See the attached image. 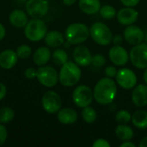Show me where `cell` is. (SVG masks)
I'll return each instance as SVG.
<instances>
[{
  "label": "cell",
  "mask_w": 147,
  "mask_h": 147,
  "mask_svg": "<svg viewBox=\"0 0 147 147\" xmlns=\"http://www.w3.org/2000/svg\"><path fill=\"white\" fill-rule=\"evenodd\" d=\"M116 84L111 78H103L100 79L95 85L93 90L94 99L102 105L112 103L116 96Z\"/></svg>",
  "instance_id": "1"
},
{
  "label": "cell",
  "mask_w": 147,
  "mask_h": 147,
  "mask_svg": "<svg viewBox=\"0 0 147 147\" xmlns=\"http://www.w3.org/2000/svg\"><path fill=\"white\" fill-rule=\"evenodd\" d=\"M81 75L82 72L79 65L74 62L67 61L60 68L59 81L65 87H71L79 82Z\"/></svg>",
  "instance_id": "2"
},
{
  "label": "cell",
  "mask_w": 147,
  "mask_h": 147,
  "mask_svg": "<svg viewBox=\"0 0 147 147\" xmlns=\"http://www.w3.org/2000/svg\"><path fill=\"white\" fill-rule=\"evenodd\" d=\"M47 33V26L40 18H33L32 20L28 21L24 29L26 38L34 42L43 40Z\"/></svg>",
  "instance_id": "3"
},
{
  "label": "cell",
  "mask_w": 147,
  "mask_h": 147,
  "mask_svg": "<svg viewBox=\"0 0 147 147\" xmlns=\"http://www.w3.org/2000/svg\"><path fill=\"white\" fill-rule=\"evenodd\" d=\"M90 35L89 28L81 22H75L69 25L65 33V39L71 44L78 45L84 42Z\"/></svg>",
  "instance_id": "4"
},
{
  "label": "cell",
  "mask_w": 147,
  "mask_h": 147,
  "mask_svg": "<svg viewBox=\"0 0 147 147\" xmlns=\"http://www.w3.org/2000/svg\"><path fill=\"white\" fill-rule=\"evenodd\" d=\"M90 35L92 40L101 45H109L113 40V34L110 28L102 22H95L90 28Z\"/></svg>",
  "instance_id": "5"
},
{
  "label": "cell",
  "mask_w": 147,
  "mask_h": 147,
  "mask_svg": "<svg viewBox=\"0 0 147 147\" xmlns=\"http://www.w3.org/2000/svg\"><path fill=\"white\" fill-rule=\"evenodd\" d=\"M36 78L43 86L47 88H52L58 84L59 74L53 67L45 65L37 69Z\"/></svg>",
  "instance_id": "6"
},
{
  "label": "cell",
  "mask_w": 147,
  "mask_h": 147,
  "mask_svg": "<svg viewBox=\"0 0 147 147\" xmlns=\"http://www.w3.org/2000/svg\"><path fill=\"white\" fill-rule=\"evenodd\" d=\"M94 99V95L91 89L84 84L78 85L75 88L72 93V100L74 104L78 108H85L90 106Z\"/></svg>",
  "instance_id": "7"
},
{
  "label": "cell",
  "mask_w": 147,
  "mask_h": 147,
  "mask_svg": "<svg viewBox=\"0 0 147 147\" xmlns=\"http://www.w3.org/2000/svg\"><path fill=\"white\" fill-rule=\"evenodd\" d=\"M132 64L139 69L147 68V44L140 43L134 45L129 53Z\"/></svg>",
  "instance_id": "8"
},
{
  "label": "cell",
  "mask_w": 147,
  "mask_h": 147,
  "mask_svg": "<svg viewBox=\"0 0 147 147\" xmlns=\"http://www.w3.org/2000/svg\"><path fill=\"white\" fill-rule=\"evenodd\" d=\"M25 9L32 18H41L49 10V2L47 0H28L25 3Z\"/></svg>",
  "instance_id": "9"
},
{
  "label": "cell",
  "mask_w": 147,
  "mask_h": 147,
  "mask_svg": "<svg viewBox=\"0 0 147 147\" xmlns=\"http://www.w3.org/2000/svg\"><path fill=\"white\" fill-rule=\"evenodd\" d=\"M41 105L43 109L47 113L55 114L58 113L59 110L61 109L62 101L57 92L53 90H48L42 96Z\"/></svg>",
  "instance_id": "10"
},
{
  "label": "cell",
  "mask_w": 147,
  "mask_h": 147,
  "mask_svg": "<svg viewBox=\"0 0 147 147\" xmlns=\"http://www.w3.org/2000/svg\"><path fill=\"white\" fill-rule=\"evenodd\" d=\"M115 78L117 84L126 90L133 89L137 84V77L135 73L128 68H122L117 71Z\"/></svg>",
  "instance_id": "11"
},
{
  "label": "cell",
  "mask_w": 147,
  "mask_h": 147,
  "mask_svg": "<svg viewBox=\"0 0 147 147\" xmlns=\"http://www.w3.org/2000/svg\"><path fill=\"white\" fill-rule=\"evenodd\" d=\"M124 38L131 45H138L145 40L143 30L136 25H129L124 30Z\"/></svg>",
  "instance_id": "12"
},
{
  "label": "cell",
  "mask_w": 147,
  "mask_h": 147,
  "mask_svg": "<svg viewBox=\"0 0 147 147\" xmlns=\"http://www.w3.org/2000/svg\"><path fill=\"white\" fill-rule=\"evenodd\" d=\"M109 56L111 62L114 65L119 66H122L126 65L129 59V55L127 50L124 47H122L121 45L119 46L115 45L113 47H111L109 53Z\"/></svg>",
  "instance_id": "13"
},
{
  "label": "cell",
  "mask_w": 147,
  "mask_h": 147,
  "mask_svg": "<svg viewBox=\"0 0 147 147\" xmlns=\"http://www.w3.org/2000/svg\"><path fill=\"white\" fill-rule=\"evenodd\" d=\"M73 59L79 66H88L91 65L92 55L85 46L78 45L73 51Z\"/></svg>",
  "instance_id": "14"
},
{
  "label": "cell",
  "mask_w": 147,
  "mask_h": 147,
  "mask_svg": "<svg viewBox=\"0 0 147 147\" xmlns=\"http://www.w3.org/2000/svg\"><path fill=\"white\" fill-rule=\"evenodd\" d=\"M138 16H139L138 11L131 7H127V8H123L120 9L116 15L118 22L121 24L126 25V26L134 24L137 21Z\"/></svg>",
  "instance_id": "15"
},
{
  "label": "cell",
  "mask_w": 147,
  "mask_h": 147,
  "mask_svg": "<svg viewBox=\"0 0 147 147\" xmlns=\"http://www.w3.org/2000/svg\"><path fill=\"white\" fill-rule=\"evenodd\" d=\"M18 61L16 53L11 49H5L0 53V67L5 70L13 68Z\"/></svg>",
  "instance_id": "16"
},
{
  "label": "cell",
  "mask_w": 147,
  "mask_h": 147,
  "mask_svg": "<svg viewBox=\"0 0 147 147\" xmlns=\"http://www.w3.org/2000/svg\"><path fill=\"white\" fill-rule=\"evenodd\" d=\"M132 101L137 107H145L147 105V85H137L132 93Z\"/></svg>",
  "instance_id": "17"
},
{
  "label": "cell",
  "mask_w": 147,
  "mask_h": 147,
  "mask_svg": "<svg viewBox=\"0 0 147 147\" xmlns=\"http://www.w3.org/2000/svg\"><path fill=\"white\" fill-rule=\"evenodd\" d=\"M9 20L12 26L18 28H25V26L27 25V23L28 22L27 13L25 11H23L22 9H14L13 11L10 12Z\"/></svg>",
  "instance_id": "18"
},
{
  "label": "cell",
  "mask_w": 147,
  "mask_h": 147,
  "mask_svg": "<svg viewBox=\"0 0 147 147\" xmlns=\"http://www.w3.org/2000/svg\"><path fill=\"white\" fill-rule=\"evenodd\" d=\"M58 121L64 125L73 124L78 120V113L71 108L60 109L57 115Z\"/></svg>",
  "instance_id": "19"
},
{
  "label": "cell",
  "mask_w": 147,
  "mask_h": 147,
  "mask_svg": "<svg viewBox=\"0 0 147 147\" xmlns=\"http://www.w3.org/2000/svg\"><path fill=\"white\" fill-rule=\"evenodd\" d=\"M44 40L47 47L56 48L64 44L65 37L61 32L58 30H52L47 33L44 37Z\"/></svg>",
  "instance_id": "20"
},
{
  "label": "cell",
  "mask_w": 147,
  "mask_h": 147,
  "mask_svg": "<svg viewBox=\"0 0 147 147\" xmlns=\"http://www.w3.org/2000/svg\"><path fill=\"white\" fill-rule=\"evenodd\" d=\"M52 57L51 51L47 47H40L37 48L33 55V61L38 66H42L47 64Z\"/></svg>",
  "instance_id": "21"
},
{
  "label": "cell",
  "mask_w": 147,
  "mask_h": 147,
  "mask_svg": "<svg viewBox=\"0 0 147 147\" xmlns=\"http://www.w3.org/2000/svg\"><path fill=\"white\" fill-rule=\"evenodd\" d=\"M78 7L84 13L93 15L100 10L101 2L100 0H79Z\"/></svg>",
  "instance_id": "22"
},
{
  "label": "cell",
  "mask_w": 147,
  "mask_h": 147,
  "mask_svg": "<svg viewBox=\"0 0 147 147\" xmlns=\"http://www.w3.org/2000/svg\"><path fill=\"white\" fill-rule=\"evenodd\" d=\"M115 135L119 140L122 141H127L134 138V132L131 127L127 126L126 124H120L115 128Z\"/></svg>",
  "instance_id": "23"
},
{
  "label": "cell",
  "mask_w": 147,
  "mask_h": 147,
  "mask_svg": "<svg viewBox=\"0 0 147 147\" xmlns=\"http://www.w3.org/2000/svg\"><path fill=\"white\" fill-rule=\"evenodd\" d=\"M132 122L139 129L147 128V112L145 110L136 111L132 116Z\"/></svg>",
  "instance_id": "24"
},
{
  "label": "cell",
  "mask_w": 147,
  "mask_h": 147,
  "mask_svg": "<svg viewBox=\"0 0 147 147\" xmlns=\"http://www.w3.org/2000/svg\"><path fill=\"white\" fill-rule=\"evenodd\" d=\"M52 59L53 61L57 65L62 66L64 64H65L68 61V55L67 53L63 49H56L52 53Z\"/></svg>",
  "instance_id": "25"
},
{
  "label": "cell",
  "mask_w": 147,
  "mask_h": 147,
  "mask_svg": "<svg viewBox=\"0 0 147 147\" xmlns=\"http://www.w3.org/2000/svg\"><path fill=\"white\" fill-rule=\"evenodd\" d=\"M15 117V111L9 107H3L0 109V123L6 124L13 121Z\"/></svg>",
  "instance_id": "26"
},
{
  "label": "cell",
  "mask_w": 147,
  "mask_h": 147,
  "mask_svg": "<svg viewBox=\"0 0 147 147\" xmlns=\"http://www.w3.org/2000/svg\"><path fill=\"white\" fill-rule=\"evenodd\" d=\"M81 115H82L83 120L87 123H93L94 121H96L97 118V114L96 110L93 108L89 107V106L84 108Z\"/></svg>",
  "instance_id": "27"
},
{
  "label": "cell",
  "mask_w": 147,
  "mask_h": 147,
  "mask_svg": "<svg viewBox=\"0 0 147 147\" xmlns=\"http://www.w3.org/2000/svg\"><path fill=\"white\" fill-rule=\"evenodd\" d=\"M99 13H100L101 16L106 20H111L114 17H115V16H116L115 9L111 5H104V6L101 7Z\"/></svg>",
  "instance_id": "28"
},
{
  "label": "cell",
  "mask_w": 147,
  "mask_h": 147,
  "mask_svg": "<svg viewBox=\"0 0 147 147\" xmlns=\"http://www.w3.org/2000/svg\"><path fill=\"white\" fill-rule=\"evenodd\" d=\"M16 55L18 57V59H26L30 57V55L32 54V49L28 45L26 44H22L21 46H19L16 51Z\"/></svg>",
  "instance_id": "29"
},
{
  "label": "cell",
  "mask_w": 147,
  "mask_h": 147,
  "mask_svg": "<svg viewBox=\"0 0 147 147\" xmlns=\"http://www.w3.org/2000/svg\"><path fill=\"white\" fill-rule=\"evenodd\" d=\"M132 116L130 113L127 110H121L115 115V120L120 124H127L130 121Z\"/></svg>",
  "instance_id": "30"
},
{
  "label": "cell",
  "mask_w": 147,
  "mask_h": 147,
  "mask_svg": "<svg viewBox=\"0 0 147 147\" xmlns=\"http://www.w3.org/2000/svg\"><path fill=\"white\" fill-rule=\"evenodd\" d=\"M106 59L105 57L102 54H95L92 56V60H91V65L95 67H102L105 65Z\"/></svg>",
  "instance_id": "31"
},
{
  "label": "cell",
  "mask_w": 147,
  "mask_h": 147,
  "mask_svg": "<svg viewBox=\"0 0 147 147\" xmlns=\"http://www.w3.org/2000/svg\"><path fill=\"white\" fill-rule=\"evenodd\" d=\"M8 137V131L3 123H0V146H3Z\"/></svg>",
  "instance_id": "32"
},
{
  "label": "cell",
  "mask_w": 147,
  "mask_h": 147,
  "mask_svg": "<svg viewBox=\"0 0 147 147\" xmlns=\"http://www.w3.org/2000/svg\"><path fill=\"white\" fill-rule=\"evenodd\" d=\"M37 75V70L33 67H28L24 71V76L28 79H34L36 78Z\"/></svg>",
  "instance_id": "33"
},
{
  "label": "cell",
  "mask_w": 147,
  "mask_h": 147,
  "mask_svg": "<svg viewBox=\"0 0 147 147\" xmlns=\"http://www.w3.org/2000/svg\"><path fill=\"white\" fill-rule=\"evenodd\" d=\"M104 72H105V75H106L108 78H114V77H115L116 74H117V70H116V68H115V66H113V65H109V66L106 67Z\"/></svg>",
  "instance_id": "34"
},
{
  "label": "cell",
  "mask_w": 147,
  "mask_h": 147,
  "mask_svg": "<svg viewBox=\"0 0 147 147\" xmlns=\"http://www.w3.org/2000/svg\"><path fill=\"white\" fill-rule=\"evenodd\" d=\"M92 146L94 147H110V144L104 139H97Z\"/></svg>",
  "instance_id": "35"
},
{
  "label": "cell",
  "mask_w": 147,
  "mask_h": 147,
  "mask_svg": "<svg viewBox=\"0 0 147 147\" xmlns=\"http://www.w3.org/2000/svg\"><path fill=\"white\" fill-rule=\"evenodd\" d=\"M140 0H121L122 4H124L127 7H134L136 6Z\"/></svg>",
  "instance_id": "36"
},
{
  "label": "cell",
  "mask_w": 147,
  "mask_h": 147,
  "mask_svg": "<svg viewBox=\"0 0 147 147\" xmlns=\"http://www.w3.org/2000/svg\"><path fill=\"white\" fill-rule=\"evenodd\" d=\"M7 95V88L4 84L0 82V101L4 99Z\"/></svg>",
  "instance_id": "37"
},
{
  "label": "cell",
  "mask_w": 147,
  "mask_h": 147,
  "mask_svg": "<svg viewBox=\"0 0 147 147\" xmlns=\"http://www.w3.org/2000/svg\"><path fill=\"white\" fill-rule=\"evenodd\" d=\"M112 41L114 42L115 45L119 46V45H121L122 43V37L121 35L117 34V35H115V36L113 37V40Z\"/></svg>",
  "instance_id": "38"
},
{
  "label": "cell",
  "mask_w": 147,
  "mask_h": 147,
  "mask_svg": "<svg viewBox=\"0 0 147 147\" xmlns=\"http://www.w3.org/2000/svg\"><path fill=\"white\" fill-rule=\"evenodd\" d=\"M6 34V29L4 28V26L0 22V40H2Z\"/></svg>",
  "instance_id": "39"
},
{
  "label": "cell",
  "mask_w": 147,
  "mask_h": 147,
  "mask_svg": "<svg viewBox=\"0 0 147 147\" xmlns=\"http://www.w3.org/2000/svg\"><path fill=\"white\" fill-rule=\"evenodd\" d=\"M121 147H135V145L134 143H132L130 140H127V141H124L121 146Z\"/></svg>",
  "instance_id": "40"
},
{
  "label": "cell",
  "mask_w": 147,
  "mask_h": 147,
  "mask_svg": "<svg viewBox=\"0 0 147 147\" xmlns=\"http://www.w3.org/2000/svg\"><path fill=\"white\" fill-rule=\"evenodd\" d=\"M62 1H63L64 4H65L67 6H71L77 2V0H62Z\"/></svg>",
  "instance_id": "41"
},
{
  "label": "cell",
  "mask_w": 147,
  "mask_h": 147,
  "mask_svg": "<svg viewBox=\"0 0 147 147\" xmlns=\"http://www.w3.org/2000/svg\"><path fill=\"white\" fill-rule=\"evenodd\" d=\"M140 147H147V137H145L144 139H142V140L140 142Z\"/></svg>",
  "instance_id": "42"
},
{
  "label": "cell",
  "mask_w": 147,
  "mask_h": 147,
  "mask_svg": "<svg viewBox=\"0 0 147 147\" xmlns=\"http://www.w3.org/2000/svg\"><path fill=\"white\" fill-rule=\"evenodd\" d=\"M143 78H144V81L146 82V84H147V68H146V71H145V72H144Z\"/></svg>",
  "instance_id": "43"
},
{
  "label": "cell",
  "mask_w": 147,
  "mask_h": 147,
  "mask_svg": "<svg viewBox=\"0 0 147 147\" xmlns=\"http://www.w3.org/2000/svg\"><path fill=\"white\" fill-rule=\"evenodd\" d=\"M28 0H16V2L18 3H26Z\"/></svg>",
  "instance_id": "44"
},
{
  "label": "cell",
  "mask_w": 147,
  "mask_h": 147,
  "mask_svg": "<svg viewBox=\"0 0 147 147\" xmlns=\"http://www.w3.org/2000/svg\"><path fill=\"white\" fill-rule=\"evenodd\" d=\"M145 40H146V44H147V34H146V35H145Z\"/></svg>",
  "instance_id": "45"
}]
</instances>
